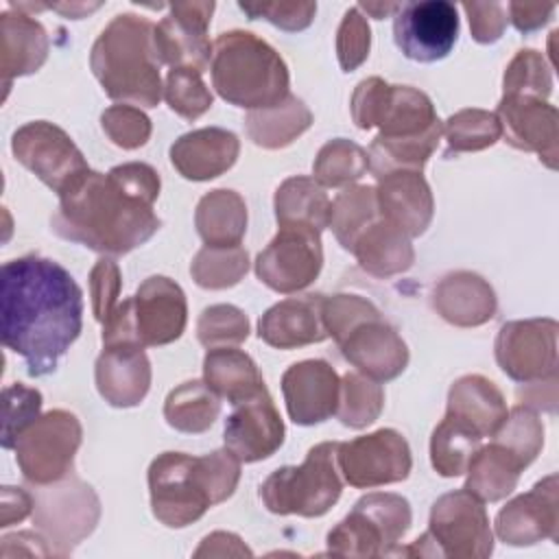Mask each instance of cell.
<instances>
[{"instance_id": "1", "label": "cell", "mask_w": 559, "mask_h": 559, "mask_svg": "<svg viewBox=\"0 0 559 559\" xmlns=\"http://www.w3.org/2000/svg\"><path fill=\"white\" fill-rule=\"evenodd\" d=\"M2 343L33 378L57 369L83 328V290L55 260L24 255L0 271Z\"/></svg>"}, {"instance_id": "2", "label": "cell", "mask_w": 559, "mask_h": 559, "mask_svg": "<svg viewBox=\"0 0 559 559\" xmlns=\"http://www.w3.org/2000/svg\"><path fill=\"white\" fill-rule=\"evenodd\" d=\"M159 175L140 162L114 166L107 175L87 170L59 194L52 231L105 255H124L162 225L153 212Z\"/></svg>"}, {"instance_id": "3", "label": "cell", "mask_w": 559, "mask_h": 559, "mask_svg": "<svg viewBox=\"0 0 559 559\" xmlns=\"http://www.w3.org/2000/svg\"><path fill=\"white\" fill-rule=\"evenodd\" d=\"M240 478V459L225 450L203 456L164 452L148 467L153 515L170 528H183L227 500Z\"/></svg>"}, {"instance_id": "4", "label": "cell", "mask_w": 559, "mask_h": 559, "mask_svg": "<svg viewBox=\"0 0 559 559\" xmlns=\"http://www.w3.org/2000/svg\"><path fill=\"white\" fill-rule=\"evenodd\" d=\"M155 24L146 17L116 15L92 46L90 66L105 94L140 107H157L162 98Z\"/></svg>"}, {"instance_id": "5", "label": "cell", "mask_w": 559, "mask_h": 559, "mask_svg": "<svg viewBox=\"0 0 559 559\" xmlns=\"http://www.w3.org/2000/svg\"><path fill=\"white\" fill-rule=\"evenodd\" d=\"M212 85L223 100L251 111L288 96V68L264 39L249 31L221 33L212 46Z\"/></svg>"}, {"instance_id": "6", "label": "cell", "mask_w": 559, "mask_h": 559, "mask_svg": "<svg viewBox=\"0 0 559 559\" xmlns=\"http://www.w3.org/2000/svg\"><path fill=\"white\" fill-rule=\"evenodd\" d=\"M323 321L343 356L376 382L400 376L408 362L406 343L380 310L358 295H332L323 299Z\"/></svg>"}, {"instance_id": "7", "label": "cell", "mask_w": 559, "mask_h": 559, "mask_svg": "<svg viewBox=\"0 0 559 559\" xmlns=\"http://www.w3.org/2000/svg\"><path fill=\"white\" fill-rule=\"evenodd\" d=\"M186 314V295L179 284L164 275L146 277L135 295L122 299L103 323V345H168L181 336Z\"/></svg>"}, {"instance_id": "8", "label": "cell", "mask_w": 559, "mask_h": 559, "mask_svg": "<svg viewBox=\"0 0 559 559\" xmlns=\"http://www.w3.org/2000/svg\"><path fill=\"white\" fill-rule=\"evenodd\" d=\"M338 445V441H323L308 450L301 465L275 469L260 487L264 507L277 515L319 518L328 513L343 491Z\"/></svg>"}, {"instance_id": "9", "label": "cell", "mask_w": 559, "mask_h": 559, "mask_svg": "<svg viewBox=\"0 0 559 559\" xmlns=\"http://www.w3.org/2000/svg\"><path fill=\"white\" fill-rule=\"evenodd\" d=\"M491 550L493 537L483 500L463 487L441 496L432 504L428 531L408 548H397L395 555L483 559Z\"/></svg>"}, {"instance_id": "10", "label": "cell", "mask_w": 559, "mask_h": 559, "mask_svg": "<svg viewBox=\"0 0 559 559\" xmlns=\"http://www.w3.org/2000/svg\"><path fill=\"white\" fill-rule=\"evenodd\" d=\"M411 528V504L397 493H367L328 533L336 557H389Z\"/></svg>"}, {"instance_id": "11", "label": "cell", "mask_w": 559, "mask_h": 559, "mask_svg": "<svg viewBox=\"0 0 559 559\" xmlns=\"http://www.w3.org/2000/svg\"><path fill=\"white\" fill-rule=\"evenodd\" d=\"M352 118L356 127H380L384 140L419 138L443 127L432 100L408 85H389L378 76L358 83L352 96Z\"/></svg>"}, {"instance_id": "12", "label": "cell", "mask_w": 559, "mask_h": 559, "mask_svg": "<svg viewBox=\"0 0 559 559\" xmlns=\"http://www.w3.org/2000/svg\"><path fill=\"white\" fill-rule=\"evenodd\" d=\"M81 445V424L68 411H50L15 441V461L33 485H52L68 476Z\"/></svg>"}, {"instance_id": "13", "label": "cell", "mask_w": 559, "mask_h": 559, "mask_svg": "<svg viewBox=\"0 0 559 559\" xmlns=\"http://www.w3.org/2000/svg\"><path fill=\"white\" fill-rule=\"evenodd\" d=\"M11 151L20 164L35 173L57 194L68 190L90 166L72 138L57 124L35 120L11 138Z\"/></svg>"}, {"instance_id": "14", "label": "cell", "mask_w": 559, "mask_h": 559, "mask_svg": "<svg viewBox=\"0 0 559 559\" xmlns=\"http://www.w3.org/2000/svg\"><path fill=\"white\" fill-rule=\"evenodd\" d=\"M321 266V231L306 225H280L275 238L255 260L260 282L284 295L310 286Z\"/></svg>"}, {"instance_id": "15", "label": "cell", "mask_w": 559, "mask_h": 559, "mask_svg": "<svg viewBox=\"0 0 559 559\" xmlns=\"http://www.w3.org/2000/svg\"><path fill=\"white\" fill-rule=\"evenodd\" d=\"M411 448L393 428H382L338 445L341 476L358 489L400 483L411 474Z\"/></svg>"}, {"instance_id": "16", "label": "cell", "mask_w": 559, "mask_h": 559, "mask_svg": "<svg viewBox=\"0 0 559 559\" xmlns=\"http://www.w3.org/2000/svg\"><path fill=\"white\" fill-rule=\"evenodd\" d=\"M459 37V13L452 2L428 0L402 4L393 22V39L404 57L432 63L450 55Z\"/></svg>"}, {"instance_id": "17", "label": "cell", "mask_w": 559, "mask_h": 559, "mask_svg": "<svg viewBox=\"0 0 559 559\" xmlns=\"http://www.w3.org/2000/svg\"><path fill=\"white\" fill-rule=\"evenodd\" d=\"M500 369L518 382H539L557 373V323L531 319L504 323L496 338Z\"/></svg>"}, {"instance_id": "18", "label": "cell", "mask_w": 559, "mask_h": 559, "mask_svg": "<svg viewBox=\"0 0 559 559\" xmlns=\"http://www.w3.org/2000/svg\"><path fill=\"white\" fill-rule=\"evenodd\" d=\"M214 2H175L170 15L155 26V48L162 63L205 72L212 63L207 24Z\"/></svg>"}, {"instance_id": "19", "label": "cell", "mask_w": 559, "mask_h": 559, "mask_svg": "<svg viewBox=\"0 0 559 559\" xmlns=\"http://www.w3.org/2000/svg\"><path fill=\"white\" fill-rule=\"evenodd\" d=\"M234 406V413L225 421L223 441L240 463H255L280 450L284 443V421L266 386Z\"/></svg>"}, {"instance_id": "20", "label": "cell", "mask_w": 559, "mask_h": 559, "mask_svg": "<svg viewBox=\"0 0 559 559\" xmlns=\"http://www.w3.org/2000/svg\"><path fill=\"white\" fill-rule=\"evenodd\" d=\"M286 411L295 424L312 426L336 415L341 378L325 360H301L282 376Z\"/></svg>"}, {"instance_id": "21", "label": "cell", "mask_w": 559, "mask_h": 559, "mask_svg": "<svg viewBox=\"0 0 559 559\" xmlns=\"http://www.w3.org/2000/svg\"><path fill=\"white\" fill-rule=\"evenodd\" d=\"M496 118L504 142L522 151H535L550 168L557 166V109L542 98L504 94Z\"/></svg>"}, {"instance_id": "22", "label": "cell", "mask_w": 559, "mask_h": 559, "mask_svg": "<svg viewBox=\"0 0 559 559\" xmlns=\"http://www.w3.org/2000/svg\"><path fill=\"white\" fill-rule=\"evenodd\" d=\"M496 533L511 546L535 544L544 537L557 539V476L544 478L528 493L500 509Z\"/></svg>"}, {"instance_id": "23", "label": "cell", "mask_w": 559, "mask_h": 559, "mask_svg": "<svg viewBox=\"0 0 559 559\" xmlns=\"http://www.w3.org/2000/svg\"><path fill=\"white\" fill-rule=\"evenodd\" d=\"M323 295H306L271 306L258 323V336L277 349L325 341L330 334L323 321Z\"/></svg>"}, {"instance_id": "24", "label": "cell", "mask_w": 559, "mask_h": 559, "mask_svg": "<svg viewBox=\"0 0 559 559\" xmlns=\"http://www.w3.org/2000/svg\"><path fill=\"white\" fill-rule=\"evenodd\" d=\"M151 384V365L142 345H103L96 360V389L111 406H135Z\"/></svg>"}, {"instance_id": "25", "label": "cell", "mask_w": 559, "mask_h": 559, "mask_svg": "<svg viewBox=\"0 0 559 559\" xmlns=\"http://www.w3.org/2000/svg\"><path fill=\"white\" fill-rule=\"evenodd\" d=\"M238 138L218 127H205L181 135L170 146V162L181 177L207 181L229 170L238 157Z\"/></svg>"}, {"instance_id": "26", "label": "cell", "mask_w": 559, "mask_h": 559, "mask_svg": "<svg viewBox=\"0 0 559 559\" xmlns=\"http://www.w3.org/2000/svg\"><path fill=\"white\" fill-rule=\"evenodd\" d=\"M378 181L376 197L382 216L408 238L424 234L432 218V194L421 173L395 170Z\"/></svg>"}, {"instance_id": "27", "label": "cell", "mask_w": 559, "mask_h": 559, "mask_svg": "<svg viewBox=\"0 0 559 559\" xmlns=\"http://www.w3.org/2000/svg\"><path fill=\"white\" fill-rule=\"evenodd\" d=\"M435 308L454 325H480L493 317L496 295L480 275L459 271L435 286Z\"/></svg>"}, {"instance_id": "28", "label": "cell", "mask_w": 559, "mask_h": 559, "mask_svg": "<svg viewBox=\"0 0 559 559\" xmlns=\"http://www.w3.org/2000/svg\"><path fill=\"white\" fill-rule=\"evenodd\" d=\"M0 39H2V79L9 87L13 76H24L37 72L48 57V35L39 22L24 13H2L0 20Z\"/></svg>"}, {"instance_id": "29", "label": "cell", "mask_w": 559, "mask_h": 559, "mask_svg": "<svg viewBox=\"0 0 559 559\" xmlns=\"http://www.w3.org/2000/svg\"><path fill=\"white\" fill-rule=\"evenodd\" d=\"M445 413L474 428L483 439L493 437L509 415L502 393L483 376L459 378L448 393Z\"/></svg>"}, {"instance_id": "30", "label": "cell", "mask_w": 559, "mask_h": 559, "mask_svg": "<svg viewBox=\"0 0 559 559\" xmlns=\"http://www.w3.org/2000/svg\"><path fill=\"white\" fill-rule=\"evenodd\" d=\"M349 251L358 258V264L365 271L378 277L406 271L415 258L411 238L391 221H386L382 212L360 231Z\"/></svg>"}, {"instance_id": "31", "label": "cell", "mask_w": 559, "mask_h": 559, "mask_svg": "<svg viewBox=\"0 0 559 559\" xmlns=\"http://www.w3.org/2000/svg\"><path fill=\"white\" fill-rule=\"evenodd\" d=\"M203 382L229 404L264 389V378L249 354L236 347H210L203 358Z\"/></svg>"}, {"instance_id": "32", "label": "cell", "mask_w": 559, "mask_h": 559, "mask_svg": "<svg viewBox=\"0 0 559 559\" xmlns=\"http://www.w3.org/2000/svg\"><path fill=\"white\" fill-rule=\"evenodd\" d=\"M526 465L502 443L493 441L478 448L467 465L465 489L472 491L483 502H496L509 496Z\"/></svg>"}, {"instance_id": "33", "label": "cell", "mask_w": 559, "mask_h": 559, "mask_svg": "<svg viewBox=\"0 0 559 559\" xmlns=\"http://www.w3.org/2000/svg\"><path fill=\"white\" fill-rule=\"evenodd\" d=\"M194 223L205 247H238L247 231V205L234 190H214L199 201Z\"/></svg>"}, {"instance_id": "34", "label": "cell", "mask_w": 559, "mask_h": 559, "mask_svg": "<svg viewBox=\"0 0 559 559\" xmlns=\"http://www.w3.org/2000/svg\"><path fill=\"white\" fill-rule=\"evenodd\" d=\"M275 218L280 225H306L323 231L330 223V199L323 186L310 177H290L275 192Z\"/></svg>"}, {"instance_id": "35", "label": "cell", "mask_w": 559, "mask_h": 559, "mask_svg": "<svg viewBox=\"0 0 559 559\" xmlns=\"http://www.w3.org/2000/svg\"><path fill=\"white\" fill-rule=\"evenodd\" d=\"M310 124V109L297 96L290 94L275 107L251 111L245 120L249 138L264 148H280L290 144Z\"/></svg>"}, {"instance_id": "36", "label": "cell", "mask_w": 559, "mask_h": 559, "mask_svg": "<svg viewBox=\"0 0 559 559\" xmlns=\"http://www.w3.org/2000/svg\"><path fill=\"white\" fill-rule=\"evenodd\" d=\"M221 413L218 395L201 380H188L173 389L164 404V417L170 428L181 432L207 430Z\"/></svg>"}, {"instance_id": "37", "label": "cell", "mask_w": 559, "mask_h": 559, "mask_svg": "<svg viewBox=\"0 0 559 559\" xmlns=\"http://www.w3.org/2000/svg\"><path fill=\"white\" fill-rule=\"evenodd\" d=\"M480 441L483 437L474 428L445 413L430 439L432 467L448 478L465 474L472 456L480 448Z\"/></svg>"}, {"instance_id": "38", "label": "cell", "mask_w": 559, "mask_h": 559, "mask_svg": "<svg viewBox=\"0 0 559 559\" xmlns=\"http://www.w3.org/2000/svg\"><path fill=\"white\" fill-rule=\"evenodd\" d=\"M380 216L376 188L354 186L345 188L334 203H330V227L338 242L349 251L360 231Z\"/></svg>"}, {"instance_id": "39", "label": "cell", "mask_w": 559, "mask_h": 559, "mask_svg": "<svg viewBox=\"0 0 559 559\" xmlns=\"http://www.w3.org/2000/svg\"><path fill=\"white\" fill-rule=\"evenodd\" d=\"M384 406L382 386L358 373H345L341 380V397L336 417L349 428H365L378 419Z\"/></svg>"}, {"instance_id": "40", "label": "cell", "mask_w": 559, "mask_h": 559, "mask_svg": "<svg viewBox=\"0 0 559 559\" xmlns=\"http://www.w3.org/2000/svg\"><path fill=\"white\" fill-rule=\"evenodd\" d=\"M249 260L247 251L238 247H203L192 266L190 273L194 282L203 288H227L240 282V277L247 273Z\"/></svg>"}, {"instance_id": "41", "label": "cell", "mask_w": 559, "mask_h": 559, "mask_svg": "<svg viewBox=\"0 0 559 559\" xmlns=\"http://www.w3.org/2000/svg\"><path fill=\"white\" fill-rule=\"evenodd\" d=\"M369 168V155L349 140H332L328 142L312 166L314 177L323 186H345L349 181L360 179Z\"/></svg>"}, {"instance_id": "42", "label": "cell", "mask_w": 559, "mask_h": 559, "mask_svg": "<svg viewBox=\"0 0 559 559\" xmlns=\"http://www.w3.org/2000/svg\"><path fill=\"white\" fill-rule=\"evenodd\" d=\"M443 133L448 138V153L480 151L502 138L500 122L493 111L463 109L448 118Z\"/></svg>"}, {"instance_id": "43", "label": "cell", "mask_w": 559, "mask_h": 559, "mask_svg": "<svg viewBox=\"0 0 559 559\" xmlns=\"http://www.w3.org/2000/svg\"><path fill=\"white\" fill-rule=\"evenodd\" d=\"M164 96L168 107L186 120H194L212 107V94L201 81V72L190 68H175L168 72Z\"/></svg>"}, {"instance_id": "44", "label": "cell", "mask_w": 559, "mask_h": 559, "mask_svg": "<svg viewBox=\"0 0 559 559\" xmlns=\"http://www.w3.org/2000/svg\"><path fill=\"white\" fill-rule=\"evenodd\" d=\"M493 441L509 448L524 465H528L544 443V428L537 415L524 406H515L496 430Z\"/></svg>"}, {"instance_id": "45", "label": "cell", "mask_w": 559, "mask_h": 559, "mask_svg": "<svg viewBox=\"0 0 559 559\" xmlns=\"http://www.w3.org/2000/svg\"><path fill=\"white\" fill-rule=\"evenodd\" d=\"M2 448L11 450L17 437L39 419L41 393L37 389L24 386L22 382H15L2 391Z\"/></svg>"}, {"instance_id": "46", "label": "cell", "mask_w": 559, "mask_h": 559, "mask_svg": "<svg viewBox=\"0 0 559 559\" xmlns=\"http://www.w3.org/2000/svg\"><path fill=\"white\" fill-rule=\"evenodd\" d=\"M197 334L205 347H221L223 343L236 345L249 336V321L240 308L218 304L201 312Z\"/></svg>"}, {"instance_id": "47", "label": "cell", "mask_w": 559, "mask_h": 559, "mask_svg": "<svg viewBox=\"0 0 559 559\" xmlns=\"http://www.w3.org/2000/svg\"><path fill=\"white\" fill-rule=\"evenodd\" d=\"M550 72L537 50H520L504 72V94L542 98L550 94Z\"/></svg>"}, {"instance_id": "48", "label": "cell", "mask_w": 559, "mask_h": 559, "mask_svg": "<svg viewBox=\"0 0 559 559\" xmlns=\"http://www.w3.org/2000/svg\"><path fill=\"white\" fill-rule=\"evenodd\" d=\"M103 131L122 148H138L151 135V120L133 105H114L103 116Z\"/></svg>"}, {"instance_id": "49", "label": "cell", "mask_w": 559, "mask_h": 559, "mask_svg": "<svg viewBox=\"0 0 559 559\" xmlns=\"http://www.w3.org/2000/svg\"><path fill=\"white\" fill-rule=\"evenodd\" d=\"M369 46H371V33H369L367 20L360 15L358 7L347 9L336 37V52H338L341 68L345 72H352L354 68H358L369 57Z\"/></svg>"}, {"instance_id": "50", "label": "cell", "mask_w": 559, "mask_h": 559, "mask_svg": "<svg viewBox=\"0 0 559 559\" xmlns=\"http://www.w3.org/2000/svg\"><path fill=\"white\" fill-rule=\"evenodd\" d=\"M247 15H251V20L264 17L266 22L280 26L282 31H301L306 28L314 13H317V4L314 2H240L238 4Z\"/></svg>"}, {"instance_id": "51", "label": "cell", "mask_w": 559, "mask_h": 559, "mask_svg": "<svg viewBox=\"0 0 559 559\" xmlns=\"http://www.w3.org/2000/svg\"><path fill=\"white\" fill-rule=\"evenodd\" d=\"M92 308L96 321L103 325L116 310L120 295V269L114 260H98L90 273Z\"/></svg>"}, {"instance_id": "52", "label": "cell", "mask_w": 559, "mask_h": 559, "mask_svg": "<svg viewBox=\"0 0 559 559\" xmlns=\"http://www.w3.org/2000/svg\"><path fill=\"white\" fill-rule=\"evenodd\" d=\"M463 9L469 15V26L472 35L480 44H491L496 41L507 24V7L504 4H478V2H465Z\"/></svg>"}, {"instance_id": "53", "label": "cell", "mask_w": 559, "mask_h": 559, "mask_svg": "<svg viewBox=\"0 0 559 559\" xmlns=\"http://www.w3.org/2000/svg\"><path fill=\"white\" fill-rule=\"evenodd\" d=\"M33 507V496L15 489V487H2V513H0V526H11L13 522H22Z\"/></svg>"}, {"instance_id": "54", "label": "cell", "mask_w": 559, "mask_h": 559, "mask_svg": "<svg viewBox=\"0 0 559 559\" xmlns=\"http://www.w3.org/2000/svg\"><path fill=\"white\" fill-rule=\"evenodd\" d=\"M507 11L511 13V20L518 31L531 33L548 22L550 13L555 11V4H509Z\"/></svg>"}, {"instance_id": "55", "label": "cell", "mask_w": 559, "mask_h": 559, "mask_svg": "<svg viewBox=\"0 0 559 559\" xmlns=\"http://www.w3.org/2000/svg\"><path fill=\"white\" fill-rule=\"evenodd\" d=\"M50 7L57 9V11H61V13H66V15H70L72 20H79L83 11L90 13V11L98 9V4H94V7H90V4H50Z\"/></svg>"}, {"instance_id": "56", "label": "cell", "mask_w": 559, "mask_h": 559, "mask_svg": "<svg viewBox=\"0 0 559 559\" xmlns=\"http://www.w3.org/2000/svg\"><path fill=\"white\" fill-rule=\"evenodd\" d=\"M402 4H358V9H365L367 13H373V17L376 20H382L386 13H397V9H400Z\"/></svg>"}]
</instances>
